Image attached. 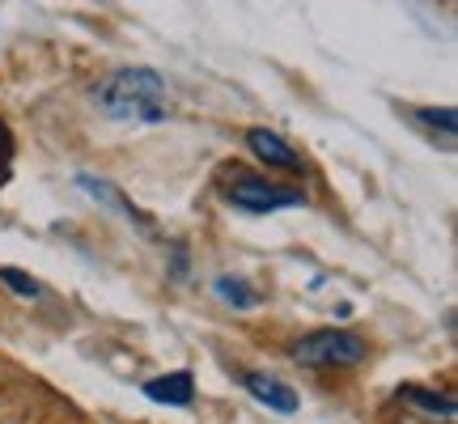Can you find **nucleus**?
I'll use <instances>...</instances> for the list:
<instances>
[{"instance_id":"obj_1","label":"nucleus","mask_w":458,"mask_h":424,"mask_svg":"<svg viewBox=\"0 0 458 424\" xmlns=\"http://www.w3.org/2000/svg\"><path fill=\"white\" fill-rule=\"evenodd\" d=\"M94 102L114 123H162L170 114L165 77L157 68H145V64L114 68L111 77H102L98 89H94Z\"/></svg>"},{"instance_id":"obj_2","label":"nucleus","mask_w":458,"mask_h":424,"mask_svg":"<svg viewBox=\"0 0 458 424\" xmlns=\"http://www.w3.org/2000/svg\"><path fill=\"white\" fill-rule=\"evenodd\" d=\"M369 357V343L348 326H318L293 343V360L306 369H352Z\"/></svg>"},{"instance_id":"obj_3","label":"nucleus","mask_w":458,"mask_h":424,"mask_svg":"<svg viewBox=\"0 0 458 424\" xmlns=\"http://www.w3.org/2000/svg\"><path fill=\"white\" fill-rule=\"evenodd\" d=\"M225 199L233 208L267 216V212H280V208H301V204H306V191L284 187V182H272V179H259V174H233L225 187Z\"/></svg>"},{"instance_id":"obj_4","label":"nucleus","mask_w":458,"mask_h":424,"mask_svg":"<svg viewBox=\"0 0 458 424\" xmlns=\"http://www.w3.org/2000/svg\"><path fill=\"white\" fill-rule=\"evenodd\" d=\"M246 145H250V153L259 157L263 165H272V170H289V174H297V170H306V162H301V153H297L280 131H267V128H250L246 131Z\"/></svg>"},{"instance_id":"obj_5","label":"nucleus","mask_w":458,"mask_h":424,"mask_svg":"<svg viewBox=\"0 0 458 424\" xmlns=\"http://www.w3.org/2000/svg\"><path fill=\"white\" fill-rule=\"evenodd\" d=\"M242 382H246V391L259 399L263 408H272V411H297V394H293V386H284L280 377H272V374H259V369H250V374H242Z\"/></svg>"},{"instance_id":"obj_6","label":"nucleus","mask_w":458,"mask_h":424,"mask_svg":"<svg viewBox=\"0 0 458 424\" xmlns=\"http://www.w3.org/2000/svg\"><path fill=\"white\" fill-rule=\"evenodd\" d=\"M145 394L153 399V403L187 408V403H191V394H196V377L187 374V369H174V374H162V377H148Z\"/></svg>"},{"instance_id":"obj_7","label":"nucleus","mask_w":458,"mask_h":424,"mask_svg":"<svg viewBox=\"0 0 458 424\" xmlns=\"http://www.w3.org/2000/svg\"><path fill=\"white\" fill-rule=\"evenodd\" d=\"M403 399L416 403V408L433 411V416H442V420H454V399H450V394H433V391H425V386H403Z\"/></svg>"},{"instance_id":"obj_8","label":"nucleus","mask_w":458,"mask_h":424,"mask_svg":"<svg viewBox=\"0 0 458 424\" xmlns=\"http://www.w3.org/2000/svg\"><path fill=\"white\" fill-rule=\"evenodd\" d=\"M216 297L225 301V306H238V310H250V306H259V293H250L242 280H233V276H216Z\"/></svg>"},{"instance_id":"obj_9","label":"nucleus","mask_w":458,"mask_h":424,"mask_svg":"<svg viewBox=\"0 0 458 424\" xmlns=\"http://www.w3.org/2000/svg\"><path fill=\"white\" fill-rule=\"evenodd\" d=\"M0 280H9V289L21 297H43V284L34 276H26V272H17V267H0Z\"/></svg>"},{"instance_id":"obj_10","label":"nucleus","mask_w":458,"mask_h":424,"mask_svg":"<svg viewBox=\"0 0 458 424\" xmlns=\"http://www.w3.org/2000/svg\"><path fill=\"white\" fill-rule=\"evenodd\" d=\"M9 174H13V131L0 119V187L9 182Z\"/></svg>"}]
</instances>
